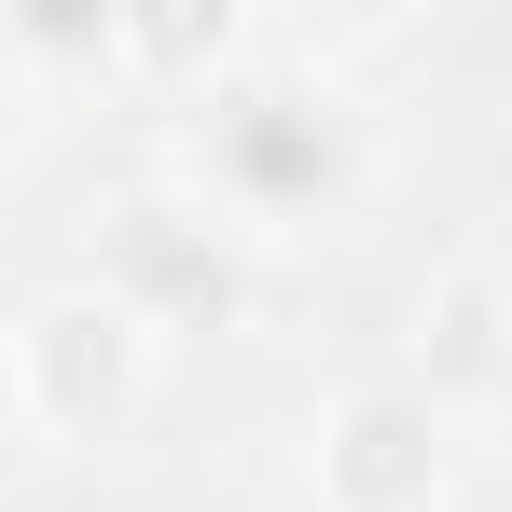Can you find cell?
<instances>
[{"label": "cell", "mask_w": 512, "mask_h": 512, "mask_svg": "<svg viewBox=\"0 0 512 512\" xmlns=\"http://www.w3.org/2000/svg\"><path fill=\"white\" fill-rule=\"evenodd\" d=\"M14 388H28V429H42V457H111L125 429L153 416V388H167V333L139 319V305H111L97 277H56V291H28L14 319Z\"/></svg>", "instance_id": "obj_2"}, {"label": "cell", "mask_w": 512, "mask_h": 512, "mask_svg": "<svg viewBox=\"0 0 512 512\" xmlns=\"http://www.w3.org/2000/svg\"><path fill=\"white\" fill-rule=\"evenodd\" d=\"M42 111H56V84H42V56L14 42V14H0V167L42 139Z\"/></svg>", "instance_id": "obj_5"}, {"label": "cell", "mask_w": 512, "mask_h": 512, "mask_svg": "<svg viewBox=\"0 0 512 512\" xmlns=\"http://www.w3.org/2000/svg\"><path fill=\"white\" fill-rule=\"evenodd\" d=\"M250 263H263V250L236 236V222H208V208L153 167L125 208H111V222H97V263H84V277L111 291V305H139V319L180 346V333H208V319H236Z\"/></svg>", "instance_id": "obj_4"}, {"label": "cell", "mask_w": 512, "mask_h": 512, "mask_svg": "<svg viewBox=\"0 0 512 512\" xmlns=\"http://www.w3.org/2000/svg\"><path fill=\"white\" fill-rule=\"evenodd\" d=\"M457 457L471 443L429 374H360L305 416V512H443Z\"/></svg>", "instance_id": "obj_3"}, {"label": "cell", "mask_w": 512, "mask_h": 512, "mask_svg": "<svg viewBox=\"0 0 512 512\" xmlns=\"http://www.w3.org/2000/svg\"><path fill=\"white\" fill-rule=\"evenodd\" d=\"M167 180L208 222H236L250 250H319V236H346V222L374 208V180H388V111H374V84H360L346 56H319L305 28H263L208 97L167 111Z\"/></svg>", "instance_id": "obj_1"}, {"label": "cell", "mask_w": 512, "mask_h": 512, "mask_svg": "<svg viewBox=\"0 0 512 512\" xmlns=\"http://www.w3.org/2000/svg\"><path fill=\"white\" fill-rule=\"evenodd\" d=\"M42 471V429H28V388H14V346H0V512H14V485Z\"/></svg>", "instance_id": "obj_6"}, {"label": "cell", "mask_w": 512, "mask_h": 512, "mask_svg": "<svg viewBox=\"0 0 512 512\" xmlns=\"http://www.w3.org/2000/svg\"><path fill=\"white\" fill-rule=\"evenodd\" d=\"M485 429L512 443V346H499V374H485Z\"/></svg>", "instance_id": "obj_7"}]
</instances>
